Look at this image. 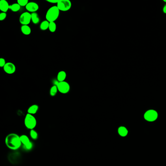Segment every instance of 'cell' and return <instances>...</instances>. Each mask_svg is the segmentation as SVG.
I'll return each mask as SVG.
<instances>
[{"instance_id":"cell-1","label":"cell","mask_w":166,"mask_h":166,"mask_svg":"<svg viewBox=\"0 0 166 166\" xmlns=\"http://www.w3.org/2000/svg\"><path fill=\"white\" fill-rule=\"evenodd\" d=\"M5 143L7 147L12 150H17L22 145L20 140V136L16 134H10L5 137Z\"/></svg>"},{"instance_id":"cell-2","label":"cell","mask_w":166,"mask_h":166,"mask_svg":"<svg viewBox=\"0 0 166 166\" xmlns=\"http://www.w3.org/2000/svg\"><path fill=\"white\" fill-rule=\"evenodd\" d=\"M60 11L56 6H53L48 9L45 15L46 20L49 22H55L59 17Z\"/></svg>"},{"instance_id":"cell-3","label":"cell","mask_w":166,"mask_h":166,"mask_svg":"<svg viewBox=\"0 0 166 166\" xmlns=\"http://www.w3.org/2000/svg\"><path fill=\"white\" fill-rule=\"evenodd\" d=\"M54 85L57 86L58 91L59 93L63 94H66L70 90V85L67 82H59L58 80H55L54 82Z\"/></svg>"},{"instance_id":"cell-4","label":"cell","mask_w":166,"mask_h":166,"mask_svg":"<svg viewBox=\"0 0 166 166\" xmlns=\"http://www.w3.org/2000/svg\"><path fill=\"white\" fill-rule=\"evenodd\" d=\"M24 124L27 129H34L37 125V120L34 115L27 114L24 119Z\"/></svg>"},{"instance_id":"cell-5","label":"cell","mask_w":166,"mask_h":166,"mask_svg":"<svg viewBox=\"0 0 166 166\" xmlns=\"http://www.w3.org/2000/svg\"><path fill=\"white\" fill-rule=\"evenodd\" d=\"M57 7L59 11H67L71 8L72 3L69 0H59Z\"/></svg>"},{"instance_id":"cell-6","label":"cell","mask_w":166,"mask_h":166,"mask_svg":"<svg viewBox=\"0 0 166 166\" xmlns=\"http://www.w3.org/2000/svg\"><path fill=\"white\" fill-rule=\"evenodd\" d=\"M158 117L157 112L154 110H149L146 111L144 115V118L148 122H153L157 120Z\"/></svg>"},{"instance_id":"cell-7","label":"cell","mask_w":166,"mask_h":166,"mask_svg":"<svg viewBox=\"0 0 166 166\" xmlns=\"http://www.w3.org/2000/svg\"><path fill=\"white\" fill-rule=\"evenodd\" d=\"M19 22L22 26H28L31 22V13L28 12L22 13L19 18Z\"/></svg>"},{"instance_id":"cell-8","label":"cell","mask_w":166,"mask_h":166,"mask_svg":"<svg viewBox=\"0 0 166 166\" xmlns=\"http://www.w3.org/2000/svg\"><path fill=\"white\" fill-rule=\"evenodd\" d=\"M3 69L4 71L9 75L13 74L15 72L16 70V67L15 65L10 62L7 63L5 66H4Z\"/></svg>"},{"instance_id":"cell-9","label":"cell","mask_w":166,"mask_h":166,"mask_svg":"<svg viewBox=\"0 0 166 166\" xmlns=\"http://www.w3.org/2000/svg\"><path fill=\"white\" fill-rule=\"evenodd\" d=\"M26 9L29 13H35L39 9V6L35 2H29L26 7Z\"/></svg>"},{"instance_id":"cell-10","label":"cell","mask_w":166,"mask_h":166,"mask_svg":"<svg viewBox=\"0 0 166 166\" xmlns=\"http://www.w3.org/2000/svg\"><path fill=\"white\" fill-rule=\"evenodd\" d=\"M10 5L6 0H1L0 1V10L2 12H6L9 9Z\"/></svg>"},{"instance_id":"cell-11","label":"cell","mask_w":166,"mask_h":166,"mask_svg":"<svg viewBox=\"0 0 166 166\" xmlns=\"http://www.w3.org/2000/svg\"><path fill=\"white\" fill-rule=\"evenodd\" d=\"M67 76V74L65 71H61L58 73L57 78L58 82H65Z\"/></svg>"},{"instance_id":"cell-12","label":"cell","mask_w":166,"mask_h":166,"mask_svg":"<svg viewBox=\"0 0 166 166\" xmlns=\"http://www.w3.org/2000/svg\"><path fill=\"white\" fill-rule=\"evenodd\" d=\"M117 132L119 135L122 137H125L128 134V129L124 126H121L119 127Z\"/></svg>"},{"instance_id":"cell-13","label":"cell","mask_w":166,"mask_h":166,"mask_svg":"<svg viewBox=\"0 0 166 166\" xmlns=\"http://www.w3.org/2000/svg\"><path fill=\"white\" fill-rule=\"evenodd\" d=\"M39 108V107L38 105L34 104V105H31L27 110L28 114L33 115L34 114H36L37 113Z\"/></svg>"},{"instance_id":"cell-14","label":"cell","mask_w":166,"mask_h":166,"mask_svg":"<svg viewBox=\"0 0 166 166\" xmlns=\"http://www.w3.org/2000/svg\"><path fill=\"white\" fill-rule=\"evenodd\" d=\"M20 30L22 34L28 36L31 33V29L29 26L28 25H24L22 26L20 28Z\"/></svg>"},{"instance_id":"cell-15","label":"cell","mask_w":166,"mask_h":166,"mask_svg":"<svg viewBox=\"0 0 166 166\" xmlns=\"http://www.w3.org/2000/svg\"><path fill=\"white\" fill-rule=\"evenodd\" d=\"M31 21L34 24H38L39 23L40 19L36 12L31 13Z\"/></svg>"},{"instance_id":"cell-16","label":"cell","mask_w":166,"mask_h":166,"mask_svg":"<svg viewBox=\"0 0 166 166\" xmlns=\"http://www.w3.org/2000/svg\"><path fill=\"white\" fill-rule=\"evenodd\" d=\"M49 24L50 22L47 20H45L41 22L40 26V29L42 31L46 30L49 28Z\"/></svg>"},{"instance_id":"cell-17","label":"cell","mask_w":166,"mask_h":166,"mask_svg":"<svg viewBox=\"0 0 166 166\" xmlns=\"http://www.w3.org/2000/svg\"><path fill=\"white\" fill-rule=\"evenodd\" d=\"M20 140L22 144L24 146V145H26L31 142L28 137L27 136L24 135V134H23V135L20 136Z\"/></svg>"},{"instance_id":"cell-18","label":"cell","mask_w":166,"mask_h":166,"mask_svg":"<svg viewBox=\"0 0 166 166\" xmlns=\"http://www.w3.org/2000/svg\"><path fill=\"white\" fill-rule=\"evenodd\" d=\"M20 5L18 3H13L11 5H10L9 9L14 12H17L19 11L20 9Z\"/></svg>"},{"instance_id":"cell-19","label":"cell","mask_w":166,"mask_h":166,"mask_svg":"<svg viewBox=\"0 0 166 166\" xmlns=\"http://www.w3.org/2000/svg\"><path fill=\"white\" fill-rule=\"evenodd\" d=\"M58 89L57 88V86H56V85H53V86L51 87L50 89V91H49V94H50V95L52 96V97H54L58 93Z\"/></svg>"},{"instance_id":"cell-20","label":"cell","mask_w":166,"mask_h":166,"mask_svg":"<svg viewBox=\"0 0 166 166\" xmlns=\"http://www.w3.org/2000/svg\"><path fill=\"white\" fill-rule=\"evenodd\" d=\"M49 30L51 33H54L56 32L57 29V24L55 22H50L49 26Z\"/></svg>"},{"instance_id":"cell-21","label":"cell","mask_w":166,"mask_h":166,"mask_svg":"<svg viewBox=\"0 0 166 166\" xmlns=\"http://www.w3.org/2000/svg\"><path fill=\"white\" fill-rule=\"evenodd\" d=\"M30 136L31 138L34 140H36L37 139L38 137V134L36 130H34V129L31 130L30 131Z\"/></svg>"},{"instance_id":"cell-22","label":"cell","mask_w":166,"mask_h":166,"mask_svg":"<svg viewBox=\"0 0 166 166\" xmlns=\"http://www.w3.org/2000/svg\"><path fill=\"white\" fill-rule=\"evenodd\" d=\"M29 2L28 0H18L17 3L20 5V7H25L27 5Z\"/></svg>"},{"instance_id":"cell-23","label":"cell","mask_w":166,"mask_h":166,"mask_svg":"<svg viewBox=\"0 0 166 166\" xmlns=\"http://www.w3.org/2000/svg\"><path fill=\"white\" fill-rule=\"evenodd\" d=\"M33 146V145L32 143L30 142H29V143H28L26 145H24V148L26 150H31L32 149Z\"/></svg>"},{"instance_id":"cell-24","label":"cell","mask_w":166,"mask_h":166,"mask_svg":"<svg viewBox=\"0 0 166 166\" xmlns=\"http://www.w3.org/2000/svg\"><path fill=\"white\" fill-rule=\"evenodd\" d=\"M5 59L4 58H1L0 59V67H4L5 65L7 64Z\"/></svg>"},{"instance_id":"cell-25","label":"cell","mask_w":166,"mask_h":166,"mask_svg":"<svg viewBox=\"0 0 166 166\" xmlns=\"http://www.w3.org/2000/svg\"><path fill=\"white\" fill-rule=\"evenodd\" d=\"M7 15L6 13L5 12H2L0 14V20L3 21L5 20L7 18Z\"/></svg>"},{"instance_id":"cell-26","label":"cell","mask_w":166,"mask_h":166,"mask_svg":"<svg viewBox=\"0 0 166 166\" xmlns=\"http://www.w3.org/2000/svg\"><path fill=\"white\" fill-rule=\"evenodd\" d=\"M59 0H46V2L49 3H55V4H57Z\"/></svg>"},{"instance_id":"cell-27","label":"cell","mask_w":166,"mask_h":166,"mask_svg":"<svg viewBox=\"0 0 166 166\" xmlns=\"http://www.w3.org/2000/svg\"><path fill=\"white\" fill-rule=\"evenodd\" d=\"M163 11L165 13H166V5L165 6L164 9H163Z\"/></svg>"},{"instance_id":"cell-28","label":"cell","mask_w":166,"mask_h":166,"mask_svg":"<svg viewBox=\"0 0 166 166\" xmlns=\"http://www.w3.org/2000/svg\"><path fill=\"white\" fill-rule=\"evenodd\" d=\"M164 2H166V1H164Z\"/></svg>"}]
</instances>
